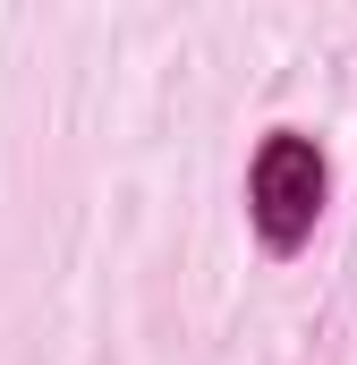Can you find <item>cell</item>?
<instances>
[{
  "label": "cell",
  "mask_w": 357,
  "mask_h": 365,
  "mask_svg": "<svg viewBox=\"0 0 357 365\" xmlns=\"http://www.w3.org/2000/svg\"><path fill=\"white\" fill-rule=\"evenodd\" d=\"M315 212H323V153L281 128L256 153V230H264L272 247H298L315 230Z\"/></svg>",
  "instance_id": "1"
}]
</instances>
